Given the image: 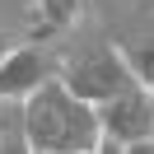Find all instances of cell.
<instances>
[{
  "label": "cell",
  "instance_id": "obj_6",
  "mask_svg": "<svg viewBox=\"0 0 154 154\" xmlns=\"http://www.w3.org/2000/svg\"><path fill=\"white\" fill-rule=\"evenodd\" d=\"M126 61H131V70H135V79L154 89V38H145V42H140V47H135V51H131V56H126Z\"/></svg>",
  "mask_w": 154,
  "mask_h": 154
},
{
  "label": "cell",
  "instance_id": "obj_7",
  "mask_svg": "<svg viewBox=\"0 0 154 154\" xmlns=\"http://www.w3.org/2000/svg\"><path fill=\"white\" fill-rule=\"evenodd\" d=\"M5 56H10V42H5V38H0V61H5Z\"/></svg>",
  "mask_w": 154,
  "mask_h": 154
},
{
  "label": "cell",
  "instance_id": "obj_2",
  "mask_svg": "<svg viewBox=\"0 0 154 154\" xmlns=\"http://www.w3.org/2000/svg\"><path fill=\"white\" fill-rule=\"evenodd\" d=\"M98 122H103V145L98 149H135L140 140L154 135V89L131 84L117 98L98 103Z\"/></svg>",
  "mask_w": 154,
  "mask_h": 154
},
{
  "label": "cell",
  "instance_id": "obj_4",
  "mask_svg": "<svg viewBox=\"0 0 154 154\" xmlns=\"http://www.w3.org/2000/svg\"><path fill=\"white\" fill-rule=\"evenodd\" d=\"M47 79H51V70H47V56L38 47H19L0 61V98H28Z\"/></svg>",
  "mask_w": 154,
  "mask_h": 154
},
{
  "label": "cell",
  "instance_id": "obj_3",
  "mask_svg": "<svg viewBox=\"0 0 154 154\" xmlns=\"http://www.w3.org/2000/svg\"><path fill=\"white\" fill-rule=\"evenodd\" d=\"M61 79H66L79 98H89L94 107L107 103V98H117L122 89L140 84L135 70H131V61H126L122 51H112V47H94V51H84V56H75L61 70Z\"/></svg>",
  "mask_w": 154,
  "mask_h": 154
},
{
  "label": "cell",
  "instance_id": "obj_5",
  "mask_svg": "<svg viewBox=\"0 0 154 154\" xmlns=\"http://www.w3.org/2000/svg\"><path fill=\"white\" fill-rule=\"evenodd\" d=\"M0 149H28L19 98H0Z\"/></svg>",
  "mask_w": 154,
  "mask_h": 154
},
{
  "label": "cell",
  "instance_id": "obj_1",
  "mask_svg": "<svg viewBox=\"0 0 154 154\" xmlns=\"http://www.w3.org/2000/svg\"><path fill=\"white\" fill-rule=\"evenodd\" d=\"M23 135H28V149L84 154L103 145V122H98V107L79 98L66 79H47L23 98Z\"/></svg>",
  "mask_w": 154,
  "mask_h": 154
}]
</instances>
